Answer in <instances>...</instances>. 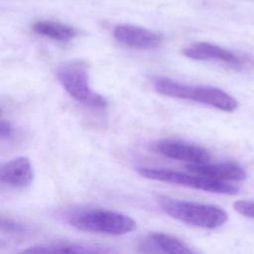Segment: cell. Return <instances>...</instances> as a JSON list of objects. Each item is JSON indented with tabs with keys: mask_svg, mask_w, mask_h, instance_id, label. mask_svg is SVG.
Instances as JSON below:
<instances>
[{
	"mask_svg": "<svg viewBox=\"0 0 254 254\" xmlns=\"http://www.w3.org/2000/svg\"><path fill=\"white\" fill-rule=\"evenodd\" d=\"M233 208L241 215L254 218V201L252 200H236L233 203Z\"/></svg>",
	"mask_w": 254,
	"mask_h": 254,
	"instance_id": "obj_14",
	"label": "cell"
},
{
	"mask_svg": "<svg viewBox=\"0 0 254 254\" xmlns=\"http://www.w3.org/2000/svg\"><path fill=\"white\" fill-rule=\"evenodd\" d=\"M14 135V128L9 121L1 119L0 122V137L2 140H9Z\"/></svg>",
	"mask_w": 254,
	"mask_h": 254,
	"instance_id": "obj_16",
	"label": "cell"
},
{
	"mask_svg": "<svg viewBox=\"0 0 254 254\" xmlns=\"http://www.w3.org/2000/svg\"><path fill=\"white\" fill-rule=\"evenodd\" d=\"M186 168L190 173L223 182H241L247 177L245 170L238 164L232 162L216 164H189Z\"/></svg>",
	"mask_w": 254,
	"mask_h": 254,
	"instance_id": "obj_11",
	"label": "cell"
},
{
	"mask_svg": "<svg viewBox=\"0 0 254 254\" xmlns=\"http://www.w3.org/2000/svg\"><path fill=\"white\" fill-rule=\"evenodd\" d=\"M114 39L131 49L153 50L158 48L164 37L162 34L131 24H119L113 29Z\"/></svg>",
	"mask_w": 254,
	"mask_h": 254,
	"instance_id": "obj_7",
	"label": "cell"
},
{
	"mask_svg": "<svg viewBox=\"0 0 254 254\" xmlns=\"http://www.w3.org/2000/svg\"><path fill=\"white\" fill-rule=\"evenodd\" d=\"M56 76L74 100L93 108L107 106L106 99L91 89L87 66L82 61H67L61 64L57 67Z\"/></svg>",
	"mask_w": 254,
	"mask_h": 254,
	"instance_id": "obj_3",
	"label": "cell"
},
{
	"mask_svg": "<svg viewBox=\"0 0 254 254\" xmlns=\"http://www.w3.org/2000/svg\"><path fill=\"white\" fill-rule=\"evenodd\" d=\"M137 172L139 175L149 180L179 185L207 192L227 195H234L239 192V189L233 184L192 173H182L173 170L143 167L138 168Z\"/></svg>",
	"mask_w": 254,
	"mask_h": 254,
	"instance_id": "obj_4",
	"label": "cell"
},
{
	"mask_svg": "<svg viewBox=\"0 0 254 254\" xmlns=\"http://www.w3.org/2000/svg\"><path fill=\"white\" fill-rule=\"evenodd\" d=\"M18 254H116V252L112 248L101 245L57 243L31 246Z\"/></svg>",
	"mask_w": 254,
	"mask_h": 254,
	"instance_id": "obj_12",
	"label": "cell"
},
{
	"mask_svg": "<svg viewBox=\"0 0 254 254\" xmlns=\"http://www.w3.org/2000/svg\"><path fill=\"white\" fill-rule=\"evenodd\" d=\"M158 202L161 209L169 216L200 228L215 229L222 226L228 219L227 212L213 204L169 196H160Z\"/></svg>",
	"mask_w": 254,
	"mask_h": 254,
	"instance_id": "obj_2",
	"label": "cell"
},
{
	"mask_svg": "<svg viewBox=\"0 0 254 254\" xmlns=\"http://www.w3.org/2000/svg\"><path fill=\"white\" fill-rule=\"evenodd\" d=\"M141 254H196L181 239L164 232H152L138 245Z\"/></svg>",
	"mask_w": 254,
	"mask_h": 254,
	"instance_id": "obj_8",
	"label": "cell"
},
{
	"mask_svg": "<svg viewBox=\"0 0 254 254\" xmlns=\"http://www.w3.org/2000/svg\"><path fill=\"white\" fill-rule=\"evenodd\" d=\"M2 185L14 189H27L34 181V170L27 157H17L2 165L0 170Z\"/></svg>",
	"mask_w": 254,
	"mask_h": 254,
	"instance_id": "obj_10",
	"label": "cell"
},
{
	"mask_svg": "<svg viewBox=\"0 0 254 254\" xmlns=\"http://www.w3.org/2000/svg\"><path fill=\"white\" fill-rule=\"evenodd\" d=\"M153 85L157 92L165 96L196 101L224 112H233L238 107L237 100L218 87L186 84L165 76L154 78Z\"/></svg>",
	"mask_w": 254,
	"mask_h": 254,
	"instance_id": "obj_1",
	"label": "cell"
},
{
	"mask_svg": "<svg viewBox=\"0 0 254 254\" xmlns=\"http://www.w3.org/2000/svg\"><path fill=\"white\" fill-rule=\"evenodd\" d=\"M32 30L37 35L62 43L68 42L77 35V32L73 27L50 20H40L35 22L32 25Z\"/></svg>",
	"mask_w": 254,
	"mask_h": 254,
	"instance_id": "obj_13",
	"label": "cell"
},
{
	"mask_svg": "<svg viewBox=\"0 0 254 254\" xmlns=\"http://www.w3.org/2000/svg\"><path fill=\"white\" fill-rule=\"evenodd\" d=\"M1 229L3 231H7V232H18V231H23L24 226L21 223H19L17 221H14L10 218L2 217Z\"/></svg>",
	"mask_w": 254,
	"mask_h": 254,
	"instance_id": "obj_15",
	"label": "cell"
},
{
	"mask_svg": "<svg viewBox=\"0 0 254 254\" xmlns=\"http://www.w3.org/2000/svg\"><path fill=\"white\" fill-rule=\"evenodd\" d=\"M183 55L195 61H217L233 66H242L245 63L241 57L229 50L207 42H197L186 47Z\"/></svg>",
	"mask_w": 254,
	"mask_h": 254,
	"instance_id": "obj_9",
	"label": "cell"
},
{
	"mask_svg": "<svg viewBox=\"0 0 254 254\" xmlns=\"http://www.w3.org/2000/svg\"><path fill=\"white\" fill-rule=\"evenodd\" d=\"M151 150L163 157L188 162L189 164H203L210 160L209 153L204 148L181 140H158L152 143Z\"/></svg>",
	"mask_w": 254,
	"mask_h": 254,
	"instance_id": "obj_6",
	"label": "cell"
},
{
	"mask_svg": "<svg viewBox=\"0 0 254 254\" xmlns=\"http://www.w3.org/2000/svg\"><path fill=\"white\" fill-rule=\"evenodd\" d=\"M71 226L78 230L108 235H124L136 228V221L122 212L93 209L74 214L69 218Z\"/></svg>",
	"mask_w": 254,
	"mask_h": 254,
	"instance_id": "obj_5",
	"label": "cell"
}]
</instances>
